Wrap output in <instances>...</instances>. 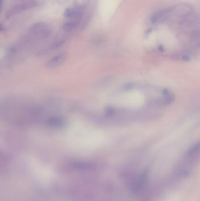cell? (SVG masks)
Here are the masks:
<instances>
[{
	"instance_id": "7",
	"label": "cell",
	"mask_w": 200,
	"mask_h": 201,
	"mask_svg": "<svg viewBox=\"0 0 200 201\" xmlns=\"http://www.w3.org/2000/svg\"><path fill=\"white\" fill-rule=\"evenodd\" d=\"M77 26V23L75 21H69L63 25V29L65 31H70L75 28Z\"/></svg>"
},
{
	"instance_id": "1",
	"label": "cell",
	"mask_w": 200,
	"mask_h": 201,
	"mask_svg": "<svg viewBox=\"0 0 200 201\" xmlns=\"http://www.w3.org/2000/svg\"><path fill=\"white\" fill-rule=\"evenodd\" d=\"M148 175L147 171H144L140 174L134 183L133 190L134 192L138 193L143 191L148 181Z\"/></svg>"
},
{
	"instance_id": "4",
	"label": "cell",
	"mask_w": 200,
	"mask_h": 201,
	"mask_svg": "<svg viewBox=\"0 0 200 201\" xmlns=\"http://www.w3.org/2000/svg\"><path fill=\"white\" fill-rule=\"evenodd\" d=\"M200 152V141L193 145L186 153V157L188 158L192 157Z\"/></svg>"
},
{
	"instance_id": "3",
	"label": "cell",
	"mask_w": 200,
	"mask_h": 201,
	"mask_svg": "<svg viewBox=\"0 0 200 201\" xmlns=\"http://www.w3.org/2000/svg\"><path fill=\"white\" fill-rule=\"evenodd\" d=\"M82 13V11L79 7L68 8L65 10L63 13V16L65 17L72 19H77L81 17Z\"/></svg>"
},
{
	"instance_id": "6",
	"label": "cell",
	"mask_w": 200,
	"mask_h": 201,
	"mask_svg": "<svg viewBox=\"0 0 200 201\" xmlns=\"http://www.w3.org/2000/svg\"><path fill=\"white\" fill-rule=\"evenodd\" d=\"M165 14H166V11H164V10L159 11L157 13H154L151 17V18H150L151 23L152 24H154V23H157V21H158L159 19H160Z\"/></svg>"
},
{
	"instance_id": "2",
	"label": "cell",
	"mask_w": 200,
	"mask_h": 201,
	"mask_svg": "<svg viewBox=\"0 0 200 201\" xmlns=\"http://www.w3.org/2000/svg\"><path fill=\"white\" fill-rule=\"evenodd\" d=\"M67 59V54L65 53L59 54L54 57L51 58L47 63V66L49 68H56L61 65Z\"/></svg>"
},
{
	"instance_id": "8",
	"label": "cell",
	"mask_w": 200,
	"mask_h": 201,
	"mask_svg": "<svg viewBox=\"0 0 200 201\" xmlns=\"http://www.w3.org/2000/svg\"><path fill=\"white\" fill-rule=\"evenodd\" d=\"M2 5H3V0H1V10L2 8Z\"/></svg>"
},
{
	"instance_id": "5",
	"label": "cell",
	"mask_w": 200,
	"mask_h": 201,
	"mask_svg": "<svg viewBox=\"0 0 200 201\" xmlns=\"http://www.w3.org/2000/svg\"><path fill=\"white\" fill-rule=\"evenodd\" d=\"M48 124L53 127H62L65 125V121L61 118H54L49 120Z\"/></svg>"
}]
</instances>
